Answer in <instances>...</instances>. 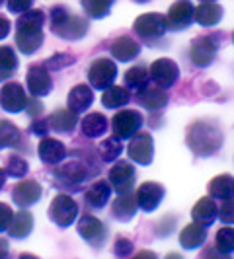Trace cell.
<instances>
[{
	"label": "cell",
	"instance_id": "obj_1",
	"mask_svg": "<svg viewBox=\"0 0 234 259\" xmlns=\"http://www.w3.org/2000/svg\"><path fill=\"white\" fill-rule=\"evenodd\" d=\"M43 10L29 8L22 12L16 20V47L24 55H33L43 45Z\"/></svg>",
	"mask_w": 234,
	"mask_h": 259
},
{
	"label": "cell",
	"instance_id": "obj_2",
	"mask_svg": "<svg viewBox=\"0 0 234 259\" xmlns=\"http://www.w3.org/2000/svg\"><path fill=\"white\" fill-rule=\"evenodd\" d=\"M185 143L195 156L207 158L217 154L222 146V133L217 125L207 121H195L187 127Z\"/></svg>",
	"mask_w": 234,
	"mask_h": 259
},
{
	"label": "cell",
	"instance_id": "obj_3",
	"mask_svg": "<svg viewBox=\"0 0 234 259\" xmlns=\"http://www.w3.org/2000/svg\"><path fill=\"white\" fill-rule=\"evenodd\" d=\"M51 29L57 37L76 41L88 33V22L86 18L72 14L65 6H55L51 10Z\"/></svg>",
	"mask_w": 234,
	"mask_h": 259
},
{
	"label": "cell",
	"instance_id": "obj_4",
	"mask_svg": "<svg viewBox=\"0 0 234 259\" xmlns=\"http://www.w3.org/2000/svg\"><path fill=\"white\" fill-rule=\"evenodd\" d=\"M49 219L59 228H68L78 219V205L70 195H57L49 205Z\"/></svg>",
	"mask_w": 234,
	"mask_h": 259
},
{
	"label": "cell",
	"instance_id": "obj_5",
	"mask_svg": "<svg viewBox=\"0 0 234 259\" xmlns=\"http://www.w3.org/2000/svg\"><path fill=\"white\" fill-rule=\"evenodd\" d=\"M144 123V117L135 109H121L111 119L113 137L119 141H129L133 135H137Z\"/></svg>",
	"mask_w": 234,
	"mask_h": 259
},
{
	"label": "cell",
	"instance_id": "obj_6",
	"mask_svg": "<svg viewBox=\"0 0 234 259\" xmlns=\"http://www.w3.org/2000/svg\"><path fill=\"white\" fill-rule=\"evenodd\" d=\"M117 78V65L111 59H96L88 68V82L92 90H105Z\"/></svg>",
	"mask_w": 234,
	"mask_h": 259
},
{
	"label": "cell",
	"instance_id": "obj_7",
	"mask_svg": "<svg viewBox=\"0 0 234 259\" xmlns=\"http://www.w3.org/2000/svg\"><path fill=\"white\" fill-rule=\"evenodd\" d=\"M219 51V43L215 35H201V37H195L191 41V47H189V59L195 66L199 68H207Z\"/></svg>",
	"mask_w": 234,
	"mask_h": 259
},
{
	"label": "cell",
	"instance_id": "obj_8",
	"mask_svg": "<svg viewBox=\"0 0 234 259\" xmlns=\"http://www.w3.org/2000/svg\"><path fill=\"white\" fill-rule=\"evenodd\" d=\"M133 29H135V33L139 35L141 39L144 41H152V39H160L164 33H166V18L162 16V14H143V16H139L137 20H135V24H133Z\"/></svg>",
	"mask_w": 234,
	"mask_h": 259
},
{
	"label": "cell",
	"instance_id": "obj_9",
	"mask_svg": "<svg viewBox=\"0 0 234 259\" xmlns=\"http://www.w3.org/2000/svg\"><path fill=\"white\" fill-rule=\"evenodd\" d=\"M127 154L135 164L141 166H148L152 164L154 158V141L150 133H137L129 139V146H127Z\"/></svg>",
	"mask_w": 234,
	"mask_h": 259
},
{
	"label": "cell",
	"instance_id": "obj_10",
	"mask_svg": "<svg viewBox=\"0 0 234 259\" xmlns=\"http://www.w3.org/2000/svg\"><path fill=\"white\" fill-rule=\"evenodd\" d=\"M148 76L156 86L168 90L180 78V66L176 65L172 59H156L148 68Z\"/></svg>",
	"mask_w": 234,
	"mask_h": 259
},
{
	"label": "cell",
	"instance_id": "obj_11",
	"mask_svg": "<svg viewBox=\"0 0 234 259\" xmlns=\"http://www.w3.org/2000/svg\"><path fill=\"white\" fill-rule=\"evenodd\" d=\"M76 230L80 238L84 242H88L92 247H102L107 238V228L100 219L92 217V214H84L76 224Z\"/></svg>",
	"mask_w": 234,
	"mask_h": 259
},
{
	"label": "cell",
	"instance_id": "obj_12",
	"mask_svg": "<svg viewBox=\"0 0 234 259\" xmlns=\"http://www.w3.org/2000/svg\"><path fill=\"white\" fill-rule=\"evenodd\" d=\"M193 10L195 6L191 4V0H176L168 8L166 14V26L168 29H187L193 24Z\"/></svg>",
	"mask_w": 234,
	"mask_h": 259
},
{
	"label": "cell",
	"instance_id": "obj_13",
	"mask_svg": "<svg viewBox=\"0 0 234 259\" xmlns=\"http://www.w3.org/2000/svg\"><path fill=\"white\" fill-rule=\"evenodd\" d=\"M27 96L22 84L18 82H8L2 86L0 90V105L2 109H6L8 113H20L26 109Z\"/></svg>",
	"mask_w": 234,
	"mask_h": 259
},
{
	"label": "cell",
	"instance_id": "obj_14",
	"mask_svg": "<svg viewBox=\"0 0 234 259\" xmlns=\"http://www.w3.org/2000/svg\"><path fill=\"white\" fill-rule=\"evenodd\" d=\"M26 84H27V90L31 96L35 98H43V96H49L53 90V80L51 74L45 66L41 65H33L29 66L27 70V76H26Z\"/></svg>",
	"mask_w": 234,
	"mask_h": 259
},
{
	"label": "cell",
	"instance_id": "obj_15",
	"mask_svg": "<svg viewBox=\"0 0 234 259\" xmlns=\"http://www.w3.org/2000/svg\"><path fill=\"white\" fill-rule=\"evenodd\" d=\"M137 178V171L133 168V164L125 162V160H117L113 164V168L109 169V185L115 189L117 193H123V191H131L133 189V183Z\"/></svg>",
	"mask_w": 234,
	"mask_h": 259
},
{
	"label": "cell",
	"instance_id": "obj_16",
	"mask_svg": "<svg viewBox=\"0 0 234 259\" xmlns=\"http://www.w3.org/2000/svg\"><path fill=\"white\" fill-rule=\"evenodd\" d=\"M137 203H139V208L144 210V212H152L158 208V205L162 203L164 199V187L156 182H146L143 183L139 189H137Z\"/></svg>",
	"mask_w": 234,
	"mask_h": 259
},
{
	"label": "cell",
	"instance_id": "obj_17",
	"mask_svg": "<svg viewBox=\"0 0 234 259\" xmlns=\"http://www.w3.org/2000/svg\"><path fill=\"white\" fill-rule=\"evenodd\" d=\"M88 178V169L82 162L78 160H70V162H65L63 166L55 169V180H57V185H78V183L86 182Z\"/></svg>",
	"mask_w": 234,
	"mask_h": 259
},
{
	"label": "cell",
	"instance_id": "obj_18",
	"mask_svg": "<svg viewBox=\"0 0 234 259\" xmlns=\"http://www.w3.org/2000/svg\"><path fill=\"white\" fill-rule=\"evenodd\" d=\"M41 193H43V189H41V185L35 180H22L14 187L12 199L18 207L27 208L37 203L41 199Z\"/></svg>",
	"mask_w": 234,
	"mask_h": 259
},
{
	"label": "cell",
	"instance_id": "obj_19",
	"mask_svg": "<svg viewBox=\"0 0 234 259\" xmlns=\"http://www.w3.org/2000/svg\"><path fill=\"white\" fill-rule=\"evenodd\" d=\"M109 53H111V57L117 59L119 63H129V61L139 57V53H141V43H139L137 39H133L131 35H121V37H117L111 41Z\"/></svg>",
	"mask_w": 234,
	"mask_h": 259
},
{
	"label": "cell",
	"instance_id": "obj_20",
	"mask_svg": "<svg viewBox=\"0 0 234 259\" xmlns=\"http://www.w3.org/2000/svg\"><path fill=\"white\" fill-rule=\"evenodd\" d=\"M137 210H139V203H137V195L133 193V189L117 193V199H113V205H111V212H113V217H115L117 221H133Z\"/></svg>",
	"mask_w": 234,
	"mask_h": 259
},
{
	"label": "cell",
	"instance_id": "obj_21",
	"mask_svg": "<svg viewBox=\"0 0 234 259\" xmlns=\"http://www.w3.org/2000/svg\"><path fill=\"white\" fill-rule=\"evenodd\" d=\"M135 100L139 102V104L146 107V109H150V111H158V109H164L166 104H168V94L164 88H160V86H144L141 90H137V96H135Z\"/></svg>",
	"mask_w": 234,
	"mask_h": 259
},
{
	"label": "cell",
	"instance_id": "obj_22",
	"mask_svg": "<svg viewBox=\"0 0 234 259\" xmlns=\"http://www.w3.org/2000/svg\"><path fill=\"white\" fill-rule=\"evenodd\" d=\"M191 219L193 222L201 224V226H211L213 222L219 219V207L215 203V199L209 195V197H201L191 208Z\"/></svg>",
	"mask_w": 234,
	"mask_h": 259
},
{
	"label": "cell",
	"instance_id": "obj_23",
	"mask_svg": "<svg viewBox=\"0 0 234 259\" xmlns=\"http://www.w3.org/2000/svg\"><path fill=\"white\" fill-rule=\"evenodd\" d=\"M37 154L45 164H53L55 166V164H61L68 152H66V146L61 141L51 139V137H43L37 146Z\"/></svg>",
	"mask_w": 234,
	"mask_h": 259
},
{
	"label": "cell",
	"instance_id": "obj_24",
	"mask_svg": "<svg viewBox=\"0 0 234 259\" xmlns=\"http://www.w3.org/2000/svg\"><path fill=\"white\" fill-rule=\"evenodd\" d=\"M94 104V90H92V86H86V84H78L74 86L70 94H68V98H66V107L70 109V111H74V113H86V109Z\"/></svg>",
	"mask_w": 234,
	"mask_h": 259
},
{
	"label": "cell",
	"instance_id": "obj_25",
	"mask_svg": "<svg viewBox=\"0 0 234 259\" xmlns=\"http://www.w3.org/2000/svg\"><path fill=\"white\" fill-rule=\"evenodd\" d=\"M222 20V6L217 2H201L193 10V22L199 26L213 27Z\"/></svg>",
	"mask_w": 234,
	"mask_h": 259
},
{
	"label": "cell",
	"instance_id": "obj_26",
	"mask_svg": "<svg viewBox=\"0 0 234 259\" xmlns=\"http://www.w3.org/2000/svg\"><path fill=\"white\" fill-rule=\"evenodd\" d=\"M205 240H207V230L197 222L183 226V230L180 232V246L183 249H197L205 244Z\"/></svg>",
	"mask_w": 234,
	"mask_h": 259
},
{
	"label": "cell",
	"instance_id": "obj_27",
	"mask_svg": "<svg viewBox=\"0 0 234 259\" xmlns=\"http://www.w3.org/2000/svg\"><path fill=\"white\" fill-rule=\"evenodd\" d=\"M31 230H33V217L26 208H22L20 212H14L12 222H10L6 232L10 234V238H14V240H24L31 234Z\"/></svg>",
	"mask_w": 234,
	"mask_h": 259
},
{
	"label": "cell",
	"instance_id": "obj_28",
	"mask_svg": "<svg viewBox=\"0 0 234 259\" xmlns=\"http://www.w3.org/2000/svg\"><path fill=\"white\" fill-rule=\"evenodd\" d=\"M47 123H49V129H53L55 133H72L78 125V113L70 111L68 107L57 109L55 113L49 115Z\"/></svg>",
	"mask_w": 234,
	"mask_h": 259
},
{
	"label": "cell",
	"instance_id": "obj_29",
	"mask_svg": "<svg viewBox=\"0 0 234 259\" xmlns=\"http://www.w3.org/2000/svg\"><path fill=\"white\" fill-rule=\"evenodd\" d=\"M80 127H82V135L84 137H88V139H100V137L105 135V131H107L109 125H107L105 115L94 111V113H88V115L80 121Z\"/></svg>",
	"mask_w": 234,
	"mask_h": 259
},
{
	"label": "cell",
	"instance_id": "obj_30",
	"mask_svg": "<svg viewBox=\"0 0 234 259\" xmlns=\"http://www.w3.org/2000/svg\"><path fill=\"white\" fill-rule=\"evenodd\" d=\"M111 197V185L105 180H96L86 191V203L94 208H102L107 205Z\"/></svg>",
	"mask_w": 234,
	"mask_h": 259
},
{
	"label": "cell",
	"instance_id": "obj_31",
	"mask_svg": "<svg viewBox=\"0 0 234 259\" xmlns=\"http://www.w3.org/2000/svg\"><path fill=\"white\" fill-rule=\"evenodd\" d=\"M207 189L213 199H219V201L230 199L234 197V178L230 174H221L209 182Z\"/></svg>",
	"mask_w": 234,
	"mask_h": 259
},
{
	"label": "cell",
	"instance_id": "obj_32",
	"mask_svg": "<svg viewBox=\"0 0 234 259\" xmlns=\"http://www.w3.org/2000/svg\"><path fill=\"white\" fill-rule=\"evenodd\" d=\"M131 102V92L125 86H107L102 92V105L107 109H119Z\"/></svg>",
	"mask_w": 234,
	"mask_h": 259
},
{
	"label": "cell",
	"instance_id": "obj_33",
	"mask_svg": "<svg viewBox=\"0 0 234 259\" xmlns=\"http://www.w3.org/2000/svg\"><path fill=\"white\" fill-rule=\"evenodd\" d=\"M22 141V131L18 129L14 123L0 119V150L2 148H12L18 146Z\"/></svg>",
	"mask_w": 234,
	"mask_h": 259
},
{
	"label": "cell",
	"instance_id": "obj_34",
	"mask_svg": "<svg viewBox=\"0 0 234 259\" xmlns=\"http://www.w3.org/2000/svg\"><path fill=\"white\" fill-rule=\"evenodd\" d=\"M18 70V57L12 47L0 45V82L10 78Z\"/></svg>",
	"mask_w": 234,
	"mask_h": 259
},
{
	"label": "cell",
	"instance_id": "obj_35",
	"mask_svg": "<svg viewBox=\"0 0 234 259\" xmlns=\"http://www.w3.org/2000/svg\"><path fill=\"white\" fill-rule=\"evenodd\" d=\"M123 80H125V88L137 92L148 84L150 76H148V70H146L144 66H133V68H129V70L125 72Z\"/></svg>",
	"mask_w": 234,
	"mask_h": 259
},
{
	"label": "cell",
	"instance_id": "obj_36",
	"mask_svg": "<svg viewBox=\"0 0 234 259\" xmlns=\"http://www.w3.org/2000/svg\"><path fill=\"white\" fill-rule=\"evenodd\" d=\"M113 2L115 0H82V8H84V12H86L88 18L102 20V18H105L109 14Z\"/></svg>",
	"mask_w": 234,
	"mask_h": 259
},
{
	"label": "cell",
	"instance_id": "obj_37",
	"mask_svg": "<svg viewBox=\"0 0 234 259\" xmlns=\"http://www.w3.org/2000/svg\"><path fill=\"white\" fill-rule=\"evenodd\" d=\"M121 152H123V144L115 137L104 139L102 144H100V148H98V154H100V158L104 162H115L117 158L121 156Z\"/></svg>",
	"mask_w": 234,
	"mask_h": 259
},
{
	"label": "cell",
	"instance_id": "obj_38",
	"mask_svg": "<svg viewBox=\"0 0 234 259\" xmlns=\"http://www.w3.org/2000/svg\"><path fill=\"white\" fill-rule=\"evenodd\" d=\"M215 244H217V247L221 249L224 255L234 253V228L230 224H224L221 230L217 232Z\"/></svg>",
	"mask_w": 234,
	"mask_h": 259
},
{
	"label": "cell",
	"instance_id": "obj_39",
	"mask_svg": "<svg viewBox=\"0 0 234 259\" xmlns=\"http://www.w3.org/2000/svg\"><path fill=\"white\" fill-rule=\"evenodd\" d=\"M4 171H6V176H10V178L22 180V178H26V174L29 171V164H27L22 156L12 154L8 158V164H6V169H4Z\"/></svg>",
	"mask_w": 234,
	"mask_h": 259
},
{
	"label": "cell",
	"instance_id": "obj_40",
	"mask_svg": "<svg viewBox=\"0 0 234 259\" xmlns=\"http://www.w3.org/2000/svg\"><path fill=\"white\" fill-rule=\"evenodd\" d=\"M74 57L68 55V53H55L53 57H49V61L45 63V68H51V70H61L68 65H74Z\"/></svg>",
	"mask_w": 234,
	"mask_h": 259
},
{
	"label": "cell",
	"instance_id": "obj_41",
	"mask_svg": "<svg viewBox=\"0 0 234 259\" xmlns=\"http://www.w3.org/2000/svg\"><path fill=\"white\" fill-rule=\"evenodd\" d=\"M219 219L224 224H234V197L224 199L219 207Z\"/></svg>",
	"mask_w": 234,
	"mask_h": 259
},
{
	"label": "cell",
	"instance_id": "obj_42",
	"mask_svg": "<svg viewBox=\"0 0 234 259\" xmlns=\"http://www.w3.org/2000/svg\"><path fill=\"white\" fill-rule=\"evenodd\" d=\"M133 242L131 240H127V238H123V236H119L115 240V247H113V253L115 255H119V257H127V255H131L133 253Z\"/></svg>",
	"mask_w": 234,
	"mask_h": 259
},
{
	"label": "cell",
	"instance_id": "obj_43",
	"mask_svg": "<svg viewBox=\"0 0 234 259\" xmlns=\"http://www.w3.org/2000/svg\"><path fill=\"white\" fill-rule=\"evenodd\" d=\"M14 210L6 203H0V232H6L10 222H12Z\"/></svg>",
	"mask_w": 234,
	"mask_h": 259
},
{
	"label": "cell",
	"instance_id": "obj_44",
	"mask_svg": "<svg viewBox=\"0 0 234 259\" xmlns=\"http://www.w3.org/2000/svg\"><path fill=\"white\" fill-rule=\"evenodd\" d=\"M33 4V0H6V6H8V12L12 14H22L29 10Z\"/></svg>",
	"mask_w": 234,
	"mask_h": 259
},
{
	"label": "cell",
	"instance_id": "obj_45",
	"mask_svg": "<svg viewBox=\"0 0 234 259\" xmlns=\"http://www.w3.org/2000/svg\"><path fill=\"white\" fill-rule=\"evenodd\" d=\"M29 131H31L35 137H47V133H49V123H47L45 119L33 117V121H31V127H29Z\"/></svg>",
	"mask_w": 234,
	"mask_h": 259
},
{
	"label": "cell",
	"instance_id": "obj_46",
	"mask_svg": "<svg viewBox=\"0 0 234 259\" xmlns=\"http://www.w3.org/2000/svg\"><path fill=\"white\" fill-rule=\"evenodd\" d=\"M24 111H27V115H31V117H39L41 115V111H43V104L39 102V98H31V100H27V104H26V109Z\"/></svg>",
	"mask_w": 234,
	"mask_h": 259
},
{
	"label": "cell",
	"instance_id": "obj_47",
	"mask_svg": "<svg viewBox=\"0 0 234 259\" xmlns=\"http://www.w3.org/2000/svg\"><path fill=\"white\" fill-rule=\"evenodd\" d=\"M10 29H12V24H10V20H8V18H4V16H0V41L8 37Z\"/></svg>",
	"mask_w": 234,
	"mask_h": 259
},
{
	"label": "cell",
	"instance_id": "obj_48",
	"mask_svg": "<svg viewBox=\"0 0 234 259\" xmlns=\"http://www.w3.org/2000/svg\"><path fill=\"white\" fill-rule=\"evenodd\" d=\"M10 253V247H8V240L0 238V257H8Z\"/></svg>",
	"mask_w": 234,
	"mask_h": 259
},
{
	"label": "cell",
	"instance_id": "obj_49",
	"mask_svg": "<svg viewBox=\"0 0 234 259\" xmlns=\"http://www.w3.org/2000/svg\"><path fill=\"white\" fill-rule=\"evenodd\" d=\"M137 257H156V253H152V251H141V253H137Z\"/></svg>",
	"mask_w": 234,
	"mask_h": 259
},
{
	"label": "cell",
	"instance_id": "obj_50",
	"mask_svg": "<svg viewBox=\"0 0 234 259\" xmlns=\"http://www.w3.org/2000/svg\"><path fill=\"white\" fill-rule=\"evenodd\" d=\"M4 182H6V171L0 168V189L4 187Z\"/></svg>",
	"mask_w": 234,
	"mask_h": 259
},
{
	"label": "cell",
	"instance_id": "obj_51",
	"mask_svg": "<svg viewBox=\"0 0 234 259\" xmlns=\"http://www.w3.org/2000/svg\"><path fill=\"white\" fill-rule=\"evenodd\" d=\"M135 2H139V4H144V2H148V0H135Z\"/></svg>",
	"mask_w": 234,
	"mask_h": 259
},
{
	"label": "cell",
	"instance_id": "obj_52",
	"mask_svg": "<svg viewBox=\"0 0 234 259\" xmlns=\"http://www.w3.org/2000/svg\"><path fill=\"white\" fill-rule=\"evenodd\" d=\"M201 2H217V0H201Z\"/></svg>",
	"mask_w": 234,
	"mask_h": 259
},
{
	"label": "cell",
	"instance_id": "obj_53",
	"mask_svg": "<svg viewBox=\"0 0 234 259\" xmlns=\"http://www.w3.org/2000/svg\"><path fill=\"white\" fill-rule=\"evenodd\" d=\"M232 43H234V33H232Z\"/></svg>",
	"mask_w": 234,
	"mask_h": 259
}]
</instances>
